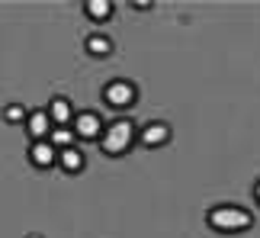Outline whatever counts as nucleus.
Returning <instances> with one entry per match:
<instances>
[{"label":"nucleus","mask_w":260,"mask_h":238,"mask_svg":"<svg viewBox=\"0 0 260 238\" xmlns=\"http://www.w3.org/2000/svg\"><path fill=\"white\" fill-rule=\"evenodd\" d=\"M209 222L218 232H244L251 229V213L238 210V206H218V210L209 213Z\"/></svg>","instance_id":"obj_1"},{"label":"nucleus","mask_w":260,"mask_h":238,"mask_svg":"<svg viewBox=\"0 0 260 238\" xmlns=\"http://www.w3.org/2000/svg\"><path fill=\"white\" fill-rule=\"evenodd\" d=\"M132 138H135L132 123H128V119H119V123H113L103 132V152L106 155H122V152H128Z\"/></svg>","instance_id":"obj_2"},{"label":"nucleus","mask_w":260,"mask_h":238,"mask_svg":"<svg viewBox=\"0 0 260 238\" xmlns=\"http://www.w3.org/2000/svg\"><path fill=\"white\" fill-rule=\"evenodd\" d=\"M106 100L113 106H128V103H135V87L125 84V81H116V84L106 87Z\"/></svg>","instance_id":"obj_3"},{"label":"nucleus","mask_w":260,"mask_h":238,"mask_svg":"<svg viewBox=\"0 0 260 238\" xmlns=\"http://www.w3.org/2000/svg\"><path fill=\"white\" fill-rule=\"evenodd\" d=\"M26 123H29V135L39 138V142H45V138L52 135V129H55V123H52V116H48V113H32Z\"/></svg>","instance_id":"obj_4"},{"label":"nucleus","mask_w":260,"mask_h":238,"mask_svg":"<svg viewBox=\"0 0 260 238\" xmlns=\"http://www.w3.org/2000/svg\"><path fill=\"white\" fill-rule=\"evenodd\" d=\"M29 158H32L39 167L55 164V145H52V142H36L32 148H29Z\"/></svg>","instance_id":"obj_5"},{"label":"nucleus","mask_w":260,"mask_h":238,"mask_svg":"<svg viewBox=\"0 0 260 238\" xmlns=\"http://www.w3.org/2000/svg\"><path fill=\"white\" fill-rule=\"evenodd\" d=\"M100 132H103V123H100L93 113L77 116V135H81V138H96Z\"/></svg>","instance_id":"obj_6"},{"label":"nucleus","mask_w":260,"mask_h":238,"mask_svg":"<svg viewBox=\"0 0 260 238\" xmlns=\"http://www.w3.org/2000/svg\"><path fill=\"white\" fill-rule=\"evenodd\" d=\"M167 138H171V129H167L164 123H151V126H145V132H142V142L145 145H164Z\"/></svg>","instance_id":"obj_7"},{"label":"nucleus","mask_w":260,"mask_h":238,"mask_svg":"<svg viewBox=\"0 0 260 238\" xmlns=\"http://www.w3.org/2000/svg\"><path fill=\"white\" fill-rule=\"evenodd\" d=\"M48 116H52L55 126H64L68 119H71V103L64 100V97H55L52 100V110H48Z\"/></svg>","instance_id":"obj_8"},{"label":"nucleus","mask_w":260,"mask_h":238,"mask_svg":"<svg viewBox=\"0 0 260 238\" xmlns=\"http://www.w3.org/2000/svg\"><path fill=\"white\" fill-rule=\"evenodd\" d=\"M58 158H61L64 171H81V167H84V152H77V148H64Z\"/></svg>","instance_id":"obj_9"},{"label":"nucleus","mask_w":260,"mask_h":238,"mask_svg":"<svg viewBox=\"0 0 260 238\" xmlns=\"http://www.w3.org/2000/svg\"><path fill=\"white\" fill-rule=\"evenodd\" d=\"M48 142H52L55 148H61V152H64V148H71L74 132H71V129H64V126H55V129H52V135H48Z\"/></svg>","instance_id":"obj_10"},{"label":"nucleus","mask_w":260,"mask_h":238,"mask_svg":"<svg viewBox=\"0 0 260 238\" xmlns=\"http://www.w3.org/2000/svg\"><path fill=\"white\" fill-rule=\"evenodd\" d=\"M87 52L90 55H109V52H113V42L103 39V36H90L87 39Z\"/></svg>","instance_id":"obj_11"},{"label":"nucleus","mask_w":260,"mask_h":238,"mask_svg":"<svg viewBox=\"0 0 260 238\" xmlns=\"http://www.w3.org/2000/svg\"><path fill=\"white\" fill-rule=\"evenodd\" d=\"M87 13L93 16V19H106L109 13H113V4H109V0H90V4H87Z\"/></svg>","instance_id":"obj_12"},{"label":"nucleus","mask_w":260,"mask_h":238,"mask_svg":"<svg viewBox=\"0 0 260 238\" xmlns=\"http://www.w3.org/2000/svg\"><path fill=\"white\" fill-rule=\"evenodd\" d=\"M4 119H7V123H23V119H26V110H23L19 103H13V106H7V110H4Z\"/></svg>","instance_id":"obj_13"},{"label":"nucleus","mask_w":260,"mask_h":238,"mask_svg":"<svg viewBox=\"0 0 260 238\" xmlns=\"http://www.w3.org/2000/svg\"><path fill=\"white\" fill-rule=\"evenodd\" d=\"M254 193H257V200H260V184H257V190H254Z\"/></svg>","instance_id":"obj_14"},{"label":"nucleus","mask_w":260,"mask_h":238,"mask_svg":"<svg viewBox=\"0 0 260 238\" xmlns=\"http://www.w3.org/2000/svg\"><path fill=\"white\" fill-rule=\"evenodd\" d=\"M29 238H39V235H29Z\"/></svg>","instance_id":"obj_15"}]
</instances>
